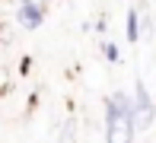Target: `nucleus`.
Listing matches in <instances>:
<instances>
[{
    "instance_id": "nucleus-6",
    "label": "nucleus",
    "mask_w": 156,
    "mask_h": 143,
    "mask_svg": "<svg viewBox=\"0 0 156 143\" xmlns=\"http://www.w3.org/2000/svg\"><path fill=\"white\" fill-rule=\"evenodd\" d=\"M29 67H32V57H23V61H19V70H23V73H29Z\"/></svg>"
},
{
    "instance_id": "nucleus-1",
    "label": "nucleus",
    "mask_w": 156,
    "mask_h": 143,
    "mask_svg": "<svg viewBox=\"0 0 156 143\" xmlns=\"http://www.w3.org/2000/svg\"><path fill=\"white\" fill-rule=\"evenodd\" d=\"M105 140L108 143H131L134 140V105L121 92L105 102Z\"/></svg>"
},
{
    "instance_id": "nucleus-5",
    "label": "nucleus",
    "mask_w": 156,
    "mask_h": 143,
    "mask_svg": "<svg viewBox=\"0 0 156 143\" xmlns=\"http://www.w3.org/2000/svg\"><path fill=\"white\" fill-rule=\"evenodd\" d=\"M102 51H105V57H108L112 64L118 61V45H115V41H105V45H102Z\"/></svg>"
},
{
    "instance_id": "nucleus-3",
    "label": "nucleus",
    "mask_w": 156,
    "mask_h": 143,
    "mask_svg": "<svg viewBox=\"0 0 156 143\" xmlns=\"http://www.w3.org/2000/svg\"><path fill=\"white\" fill-rule=\"evenodd\" d=\"M134 124H137L140 131L153 124V102H150V96H147V89H144V83H140V80H137V108H134Z\"/></svg>"
},
{
    "instance_id": "nucleus-2",
    "label": "nucleus",
    "mask_w": 156,
    "mask_h": 143,
    "mask_svg": "<svg viewBox=\"0 0 156 143\" xmlns=\"http://www.w3.org/2000/svg\"><path fill=\"white\" fill-rule=\"evenodd\" d=\"M16 19H19L23 29H38L41 23H45V6L35 3V0H23L19 10H16Z\"/></svg>"
},
{
    "instance_id": "nucleus-4",
    "label": "nucleus",
    "mask_w": 156,
    "mask_h": 143,
    "mask_svg": "<svg viewBox=\"0 0 156 143\" xmlns=\"http://www.w3.org/2000/svg\"><path fill=\"white\" fill-rule=\"evenodd\" d=\"M137 35H140V26H137V10H127V41H137Z\"/></svg>"
}]
</instances>
